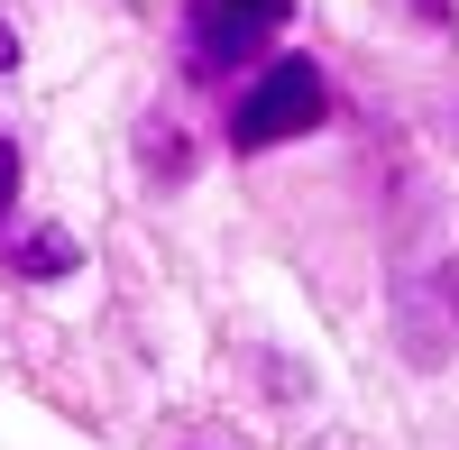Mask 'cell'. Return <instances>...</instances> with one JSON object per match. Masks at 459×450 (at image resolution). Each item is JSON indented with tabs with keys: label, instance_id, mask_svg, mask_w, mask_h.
Listing matches in <instances>:
<instances>
[{
	"label": "cell",
	"instance_id": "obj_1",
	"mask_svg": "<svg viewBox=\"0 0 459 450\" xmlns=\"http://www.w3.org/2000/svg\"><path fill=\"white\" fill-rule=\"evenodd\" d=\"M322 120H331L322 65H313V56H276V65L239 92V110H230V147H239V157H266V147H285V138L322 129Z\"/></svg>",
	"mask_w": 459,
	"mask_h": 450
},
{
	"label": "cell",
	"instance_id": "obj_2",
	"mask_svg": "<svg viewBox=\"0 0 459 450\" xmlns=\"http://www.w3.org/2000/svg\"><path fill=\"white\" fill-rule=\"evenodd\" d=\"M294 19V0H194V19H184V65L221 83V74H239L266 37Z\"/></svg>",
	"mask_w": 459,
	"mask_h": 450
},
{
	"label": "cell",
	"instance_id": "obj_3",
	"mask_svg": "<svg viewBox=\"0 0 459 450\" xmlns=\"http://www.w3.org/2000/svg\"><path fill=\"white\" fill-rule=\"evenodd\" d=\"M65 267H74V239H65V230H28V239L10 248V276H28V285H56Z\"/></svg>",
	"mask_w": 459,
	"mask_h": 450
},
{
	"label": "cell",
	"instance_id": "obj_4",
	"mask_svg": "<svg viewBox=\"0 0 459 450\" xmlns=\"http://www.w3.org/2000/svg\"><path fill=\"white\" fill-rule=\"evenodd\" d=\"M138 157H147V175H184V166H194V138H184L175 120H166V110H147V129H138Z\"/></svg>",
	"mask_w": 459,
	"mask_h": 450
},
{
	"label": "cell",
	"instance_id": "obj_5",
	"mask_svg": "<svg viewBox=\"0 0 459 450\" xmlns=\"http://www.w3.org/2000/svg\"><path fill=\"white\" fill-rule=\"evenodd\" d=\"M10 212H19V147L0 138V221H10Z\"/></svg>",
	"mask_w": 459,
	"mask_h": 450
},
{
	"label": "cell",
	"instance_id": "obj_6",
	"mask_svg": "<svg viewBox=\"0 0 459 450\" xmlns=\"http://www.w3.org/2000/svg\"><path fill=\"white\" fill-rule=\"evenodd\" d=\"M19 65V37H10V19H0V74H10Z\"/></svg>",
	"mask_w": 459,
	"mask_h": 450
}]
</instances>
